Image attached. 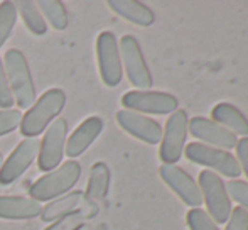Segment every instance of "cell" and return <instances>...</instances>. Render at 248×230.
Masks as SVG:
<instances>
[{
    "label": "cell",
    "mask_w": 248,
    "mask_h": 230,
    "mask_svg": "<svg viewBox=\"0 0 248 230\" xmlns=\"http://www.w3.org/2000/svg\"><path fill=\"white\" fill-rule=\"evenodd\" d=\"M81 230H105L103 225H100V227H92V225H86V227H83Z\"/></svg>",
    "instance_id": "4dcf8cb0"
},
{
    "label": "cell",
    "mask_w": 248,
    "mask_h": 230,
    "mask_svg": "<svg viewBox=\"0 0 248 230\" xmlns=\"http://www.w3.org/2000/svg\"><path fill=\"white\" fill-rule=\"evenodd\" d=\"M230 200H235L242 208L248 212V183L243 180H232L225 183Z\"/></svg>",
    "instance_id": "484cf974"
},
{
    "label": "cell",
    "mask_w": 248,
    "mask_h": 230,
    "mask_svg": "<svg viewBox=\"0 0 248 230\" xmlns=\"http://www.w3.org/2000/svg\"><path fill=\"white\" fill-rule=\"evenodd\" d=\"M37 7L56 31H64L68 27V10L61 0H41V2H37Z\"/></svg>",
    "instance_id": "7402d4cb"
},
{
    "label": "cell",
    "mask_w": 248,
    "mask_h": 230,
    "mask_svg": "<svg viewBox=\"0 0 248 230\" xmlns=\"http://www.w3.org/2000/svg\"><path fill=\"white\" fill-rule=\"evenodd\" d=\"M198 186L201 190L202 203H206L208 215L213 218V222L215 224H226L230 214H232V200H230L221 176L209 171V169L201 171Z\"/></svg>",
    "instance_id": "277c9868"
},
{
    "label": "cell",
    "mask_w": 248,
    "mask_h": 230,
    "mask_svg": "<svg viewBox=\"0 0 248 230\" xmlns=\"http://www.w3.org/2000/svg\"><path fill=\"white\" fill-rule=\"evenodd\" d=\"M85 203V193L83 191H69L62 197L49 201L41 212V220L43 222H56L73 212L79 210V207Z\"/></svg>",
    "instance_id": "ffe728a7"
},
{
    "label": "cell",
    "mask_w": 248,
    "mask_h": 230,
    "mask_svg": "<svg viewBox=\"0 0 248 230\" xmlns=\"http://www.w3.org/2000/svg\"><path fill=\"white\" fill-rule=\"evenodd\" d=\"M117 122L127 134L134 135L135 139L149 146L159 144L162 139V127L159 122L142 114L122 109L117 112Z\"/></svg>",
    "instance_id": "5bb4252c"
},
{
    "label": "cell",
    "mask_w": 248,
    "mask_h": 230,
    "mask_svg": "<svg viewBox=\"0 0 248 230\" xmlns=\"http://www.w3.org/2000/svg\"><path fill=\"white\" fill-rule=\"evenodd\" d=\"M101 131H103V120L98 115H92L86 120H83L66 141L64 152L68 154V158L81 156L93 144V141L101 134Z\"/></svg>",
    "instance_id": "9a60e30c"
},
{
    "label": "cell",
    "mask_w": 248,
    "mask_h": 230,
    "mask_svg": "<svg viewBox=\"0 0 248 230\" xmlns=\"http://www.w3.org/2000/svg\"><path fill=\"white\" fill-rule=\"evenodd\" d=\"M184 154L191 163L206 166L209 171L213 169V173L216 171L228 178H238L242 173L235 156L223 149L211 148V146L201 144V142H191L184 148Z\"/></svg>",
    "instance_id": "52a82bcc"
},
{
    "label": "cell",
    "mask_w": 248,
    "mask_h": 230,
    "mask_svg": "<svg viewBox=\"0 0 248 230\" xmlns=\"http://www.w3.org/2000/svg\"><path fill=\"white\" fill-rule=\"evenodd\" d=\"M39 201L26 197H0V218L7 220H29L41 215Z\"/></svg>",
    "instance_id": "e0dca14e"
},
{
    "label": "cell",
    "mask_w": 248,
    "mask_h": 230,
    "mask_svg": "<svg viewBox=\"0 0 248 230\" xmlns=\"http://www.w3.org/2000/svg\"><path fill=\"white\" fill-rule=\"evenodd\" d=\"M20 122H22V114L19 110H0V137L10 134L17 127H20Z\"/></svg>",
    "instance_id": "4316f807"
},
{
    "label": "cell",
    "mask_w": 248,
    "mask_h": 230,
    "mask_svg": "<svg viewBox=\"0 0 248 230\" xmlns=\"http://www.w3.org/2000/svg\"><path fill=\"white\" fill-rule=\"evenodd\" d=\"M16 7H17V12L22 17L26 27L34 36H43V34H46L47 24H46V20H44L43 14H41L36 2H32V0H19V2L16 3Z\"/></svg>",
    "instance_id": "44dd1931"
},
{
    "label": "cell",
    "mask_w": 248,
    "mask_h": 230,
    "mask_svg": "<svg viewBox=\"0 0 248 230\" xmlns=\"http://www.w3.org/2000/svg\"><path fill=\"white\" fill-rule=\"evenodd\" d=\"M79 176H81L79 163L69 159V161L62 163L59 168L52 169L34 181V184H31L29 188V195L32 200L39 201V203L41 201H52L69 193V190L78 183Z\"/></svg>",
    "instance_id": "7a4b0ae2"
},
{
    "label": "cell",
    "mask_w": 248,
    "mask_h": 230,
    "mask_svg": "<svg viewBox=\"0 0 248 230\" xmlns=\"http://www.w3.org/2000/svg\"><path fill=\"white\" fill-rule=\"evenodd\" d=\"M17 22V7L14 2L5 0L0 3V48L5 44L9 36L12 34Z\"/></svg>",
    "instance_id": "603a6c76"
},
{
    "label": "cell",
    "mask_w": 248,
    "mask_h": 230,
    "mask_svg": "<svg viewBox=\"0 0 248 230\" xmlns=\"http://www.w3.org/2000/svg\"><path fill=\"white\" fill-rule=\"evenodd\" d=\"M236 149V161H238L240 171L245 173L248 178V137H242L235 146Z\"/></svg>",
    "instance_id": "f546056e"
},
{
    "label": "cell",
    "mask_w": 248,
    "mask_h": 230,
    "mask_svg": "<svg viewBox=\"0 0 248 230\" xmlns=\"http://www.w3.org/2000/svg\"><path fill=\"white\" fill-rule=\"evenodd\" d=\"M189 127V117L186 110H176L167 118L166 127L162 129V139H160L159 158L162 164H176L184 154L186 139Z\"/></svg>",
    "instance_id": "5b68a950"
},
{
    "label": "cell",
    "mask_w": 248,
    "mask_h": 230,
    "mask_svg": "<svg viewBox=\"0 0 248 230\" xmlns=\"http://www.w3.org/2000/svg\"><path fill=\"white\" fill-rule=\"evenodd\" d=\"M2 159H3L2 158V152H0V166H2Z\"/></svg>",
    "instance_id": "1f68e13d"
},
{
    "label": "cell",
    "mask_w": 248,
    "mask_h": 230,
    "mask_svg": "<svg viewBox=\"0 0 248 230\" xmlns=\"http://www.w3.org/2000/svg\"><path fill=\"white\" fill-rule=\"evenodd\" d=\"M66 105V93L62 88H49L32 103L29 110L22 115L20 132L26 139H34L43 134L46 127L61 114Z\"/></svg>",
    "instance_id": "6da1fadb"
},
{
    "label": "cell",
    "mask_w": 248,
    "mask_h": 230,
    "mask_svg": "<svg viewBox=\"0 0 248 230\" xmlns=\"http://www.w3.org/2000/svg\"><path fill=\"white\" fill-rule=\"evenodd\" d=\"M162 181L181 198L183 203L191 208H201L202 197L198 183L183 168L176 164H162L159 168Z\"/></svg>",
    "instance_id": "8fae6325"
},
{
    "label": "cell",
    "mask_w": 248,
    "mask_h": 230,
    "mask_svg": "<svg viewBox=\"0 0 248 230\" xmlns=\"http://www.w3.org/2000/svg\"><path fill=\"white\" fill-rule=\"evenodd\" d=\"M211 120H215L216 124L225 127L232 134L248 137V118L233 103L221 102L215 105V109L211 110Z\"/></svg>",
    "instance_id": "ac0fdd59"
},
{
    "label": "cell",
    "mask_w": 248,
    "mask_h": 230,
    "mask_svg": "<svg viewBox=\"0 0 248 230\" xmlns=\"http://www.w3.org/2000/svg\"><path fill=\"white\" fill-rule=\"evenodd\" d=\"M118 49H120L122 65L125 66V73H127L128 82L135 88L140 90V92H147L149 88H152L154 80L152 75H150L147 63H145L144 53H142V48L139 44V41L132 34H125L120 39Z\"/></svg>",
    "instance_id": "8992f818"
},
{
    "label": "cell",
    "mask_w": 248,
    "mask_h": 230,
    "mask_svg": "<svg viewBox=\"0 0 248 230\" xmlns=\"http://www.w3.org/2000/svg\"><path fill=\"white\" fill-rule=\"evenodd\" d=\"M187 131L201 144L204 142L206 146L223 149V151H230L238 142L235 134H232L230 131H226L225 127H221V125L216 124L215 120H211L208 117H193L189 120Z\"/></svg>",
    "instance_id": "4fadbf2b"
},
{
    "label": "cell",
    "mask_w": 248,
    "mask_h": 230,
    "mask_svg": "<svg viewBox=\"0 0 248 230\" xmlns=\"http://www.w3.org/2000/svg\"><path fill=\"white\" fill-rule=\"evenodd\" d=\"M96 59H98V69L103 83L110 88L120 85L122 75V58L118 49L117 37L110 31H103L96 37Z\"/></svg>",
    "instance_id": "ba28073f"
},
{
    "label": "cell",
    "mask_w": 248,
    "mask_h": 230,
    "mask_svg": "<svg viewBox=\"0 0 248 230\" xmlns=\"http://www.w3.org/2000/svg\"><path fill=\"white\" fill-rule=\"evenodd\" d=\"M66 135H68V124L64 118H56L49 125L43 137V142L39 144V158L37 166L41 171H52L59 166L64 154Z\"/></svg>",
    "instance_id": "30bf717a"
},
{
    "label": "cell",
    "mask_w": 248,
    "mask_h": 230,
    "mask_svg": "<svg viewBox=\"0 0 248 230\" xmlns=\"http://www.w3.org/2000/svg\"><path fill=\"white\" fill-rule=\"evenodd\" d=\"M186 222L189 230H219L218 225L202 208H191L186 215Z\"/></svg>",
    "instance_id": "d4e9b609"
},
{
    "label": "cell",
    "mask_w": 248,
    "mask_h": 230,
    "mask_svg": "<svg viewBox=\"0 0 248 230\" xmlns=\"http://www.w3.org/2000/svg\"><path fill=\"white\" fill-rule=\"evenodd\" d=\"M122 105L125 110H132L137 114H152V115H167L174 114L179 107V102L174 95L166 92H140L134 90L122 97Z\"/></svg>",
    "instance_id": "9c48e42d"
},
{
    "label": "cell",
    "mask_w": 248,
    "mask_h": 230,
    "mask_svg": "<svg viewBox=\"0 0 248 230\" xmlns=\"http://www.w3.org/2000/svg\"><path fill=\"white\" fill-rule=\"evenodd\" d=\"M225 230H248V212L242 207L232 208Z\"/></svg>",
    "instance_id": "f1b7e54d"
},
{
    "label": "cell",
    "mask_w": 248,
    "mask_h": 230,
    "mask_svg": "<svg viewBox=\"0 0 248 230\" xmlns=\"http://www.w3.org/2000/svg\"><path fill=\"white\" fill-rule=\"evenodd\" d=\"M92 217H93L92 212H88L86 208L85 210L81 208V210H76L73 214L66 215V217L59 218V220L52 222V225L46 227L44 230H81L85 227V222Z\"/></svg>",
    "instance_id": "cb8c5ba5"
},
{
    "label": "cell",
    "mask_w": 248,
    "mask_h": 230,
    "mask_svg": "<svg viewBox=\"0 0 248 230\" xmlns=\"http://www.w3.org/2000/svg\"><path fill=\"white\" fill-rule=\"evenodd\" d=\"M39 144L41 142L36 139H24L22 142H19V146L0 166V184L14 183L27 171V168H31L39 152Z\"/></svg>",
    "instance_id": "7c38bea8"
},
{
    "label": "cell",
    "mask_w": 248,
    "mask_h": 230,
    "mask_svg": "<svg viewBox=\"0 0 248 230\" xmlns=\"http://www.w3.org/2000/svg\"><path fill=\"white\" fill-rule=\"evenodd\" d=\"M110 186V169L105 163H95L90 169L88 188L85 193V208L96 215L100 203L105 200Z\"/></svg>",
    "instance_id": "2e32d148"
},
{
    "label": "cell",
    "mask_w": 248,
    "mask_h": 230,
    "mask_svg": "<svg viewBox=\"0 0 248 230\" xmlns=\"http://www.w3.org/2000/svg\"><path fill=\"white\" fill-rule=\"evenodd\" d=\"M3 69H5L16 103L20 109L29 110L36 100V88H34L29 63L22 51L16 48L7 51L3 56Z\"/></svg>",
    "instance_id": "3957f363"
},
{
    "label": "cell",
    "mask_w": 248,
    "mask_h": 230,
    "mask_svg": "<svg viewBox=\"0 0 248 230\" xmlns=\"http://www.w3.org/2000/svg\"><path fill=\"white\" fill-rule=\"evenodd\" d=\"M14 95L10 90L9 80H7L5 69H3V63L0 59V110H9L14 105Z\"/></svg>",
    "instance_id": "83f0119b"
},
{
    "label": "cell",
    "mask_w": 248,
    "mask_h": 230,
    "mask_svg": "<svg viewBox=\"0 0 248 230\" xmlns=\"http://www.w3.org/2000/svg\"><path fill=\"white\" fill-rule=\"evenodd\" d=\"M108 7L135 26L149 27L155 20V14L152 12V9L137 0H110Z\"/></svg>",
    "instance_id": "d6986e66"
}]
</instances>
